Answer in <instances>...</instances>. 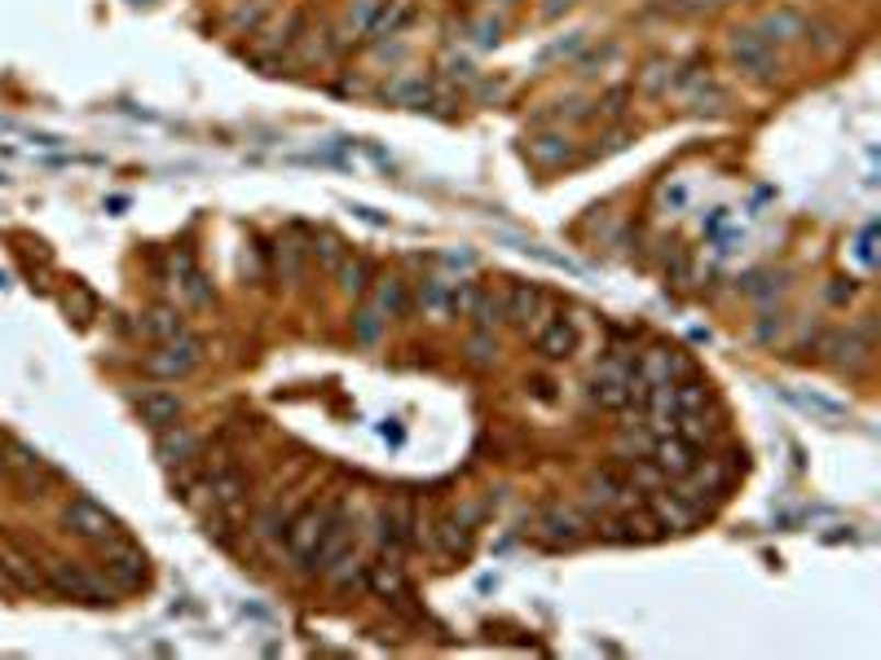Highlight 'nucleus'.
<instances>
[{
    "instance_id": "ddd939ff",
    "label": "nucleus",
    "mask_w": 881,
    "mask_h": 660,
    "mask_svg": "<svg viewBox=\"0 0 881 660\" xmlns=\"http://www.w3.org/2000/svg\"><path fill=\"white\" fill-rule=\"evenodd\" d=\"M806 14L802 10H793V5H776L771 14H763V23L754 27L771 49H780V45H798L802 36H806Z\"/></svg>"
},
{
    "instance_id": "72a5a7b5",
    "label": "nucleus",
    "mask_w": 881,
    "mask_h": 660,
    "mask_svg": "<svg viewBox=\"0 0 881 660\" xmlns=\"http://www.w3.org/2000/svg\"><path fill=\"white\" fill-rule=\"evenodd\" d=\"M776 286H780V282H776ZM776 286H771V273H749L741 291H745V295H771Z\"/></svg>"
},
{
    "instance_id": "b1692460",
    "label": "nucleus",
    "mask_w": 881,
    "mask_h": 660,
    "mask_svg": "<svg viewBox=\"0 0 881 660\" xmlns=\"http://www.w3.org/2000/svg\"><path fill=\"white\" fill-rule=\"evenodd\" d=\"M194 454H199V441H194L190 432H181V428H168V432L159 436V458H163L168 467H185Z\"/></svg>"
},
{
    "instance_id": "6ab92c4d",
    "label": "nucleus",
    "mask_w": 881,
    "mask_h": 660,
    "mask_svg": "<svg viewBox=\"0 0 881 660\" xmlns=\"http://www.w3.org/2000/svg\"><path fill=\"white\" fill-rule=\"evenodd\" d=\"M384 98H393V102H402V106H410V111H423V106L437 102V84L423 80V76H406V80H397L393 89H384Z\"/></svg>"
},
{
    "instance_id": "0eeeda50",
    "label": "nucleus",
    "mask_w": 881,
    "mask_h": 660,
    "mask_svg": "<svg viewBox=\"0 0 881 660\" xmlns=\"http://www.w3.org/2000/svg\"><path fill=\"white\" fill-rule=\"evenodd\" d=\"M662 533L666 528L653 520V511H635V507H622L600 524V537L605 542H622V546H644V542H657Z\"/></svg>"
},
{
    "instance_id": "423d86ee",
    "label": "nucleus",
    "mask_w": 881,
    "mask_h": 660,
    "mask_svg": "<svg viewBox=\"0 0 881 660\" xmlns=\"http://www.w3.org/2000/svg\"><path fill=\"white\" fill-rule=\"evenodd\" d=\"M199 362H203V344L181 330V335H172V340L159 344V353L146 357V371L159 375V379H185Z\"/></svg>"
},
{
    "instance_id": "f8f14e48",
    "label": "nucleus",
    "mask_w": 881,
    "mask_h": 660,
    "mask_svg": "<svg viewBox=\"0 0 881 660\" xmlns=\"http://www.w3.org/2000/svg\"><path fill=\"white\" fill-rule=\"evenodd\" d=\"M415 528H419V520H415V511L406 502H388L384 507V515H380V542H384L388 559H402L415 546Z\"/></svg>"
},
{
    "instance_id": "4468645a",
    "label": "nucleus",
    "mask_w": 881,
    "mask_h": 660,
    "mask_svg": "<svg viewBox=\"0 0 881 660\" xmlns=\"http://www.w3.org/2000/svg\"><path fill=\"white\" fill-rule=\"evenodd\" d=\"M591 498H596L600 507H613V511H622V507H635V498H640V485L631 480V471L605 467V471H596V476H591Z\"/></svg>"
},
{
    "instance_id": "c9c22d12",
    "label": "nucleus",
    "mask_w": 881,
    "mask_h": 660,
    "mask_svg": "<svg viewBox=\"0 0 881 660\" xmlns=\"http://www.w3.org/2000/svg\"><path fill=\"white\" fill-rule=\"evenodd\" d=\"M498 32H502V27H498V23H481V27H476V45H481V49H489V45H498Z\"/></svg>"
},
{
    "instance_id": "f257e3e1",
    "label": "nucleus",
    "mask_w": 881,
    "mask_h": 660,
    "mask_svg": "<svg viewBox=\"0 0 881 660\" xmlns=\"http://www.w3.org/2000/svg\"><path fill=\"white\" fill-rule=\"evenodd\" d=\"M727 49H732V62L745 76H754L758 84H776L780 80V58H776V49L754 27H736L732 41H727Z\"/></svg>"
},
{
    "instance_id": "2eb2a0df",
    "label": "nucleus",
    "mask_w": 881,
    "mask_h": 660,
    "mask_svg": "<svg viewBox=\"0 0 881 660\" xmlns=\"http://www.w3.org/2000/svg\"><path fill=\"white\" fill-rule=\"evenodd\" d=\"M137 414H142V423H150L155 432H168V428L181 423V397H177V392H163V388H150V392L137 397Z\"/></svg>"
},
{
    "instance_id": "a19ab883",
    "label": "nucleus",
    "mask_w": 881,
    "mask_h": 660,
    "mask_svg": "<svg viewBox=\"0 0 881 660\" xmlns=\"http://www.w3.org/2000/svg\"><path fill=\"white\" fill-rule=\"evenodd\" d=\"M0 445H5V441H0Z\"/></svg>"
},
{
    "instance_id": "a211bd4d",
    "label": "nucleus",
    "mask_w": 881,
    "mask_h": 660,
    "mask_svg": "<svg viewBox=\"0 0 881 660\" xmlns=\"http://www.w3.org/2000/svg\"><path fill=\"white\" fill-rule=\"evenodd\" d=\"M410 19H415V0H388V5L375 10L371 27H366V45H384V41H393L402 27H410Z\"/></svg>"
},
{
    "instance_id": "393cba45",
    "label": "nucleus",
    "mask_w": 881,
    "mask_h": 660,
    "mask_svg": "<svg viewBox=\"0 0 881 660\" xmlns=\"http://www.w3.org/2000/svg\"><path fill=\"white\" fill-rule=\"evenodd\" d=\"M336 277H340L345 295H366V286H371V260L366 255H345L336 264Z\"/></svg>"
},
{
    "instance_id": "f03ea898",
    "label": "nucleus",
    "mask_w": 881,
    "mask_h": 660,
    "mask_svg": "<svg viewBox=\"0 0 881 660\" xmlns=\"http://www.w3.org/2000/svg\"><path fill=\"white\" fill-rule=\"evenodd\" d=\"M63 524H67V533H76V537H84V542H98V546H106V542L120 537V520H115L102 502H93V498H84V493H76V498L63 507Z\"/></svg>"
},
{
    "instance_id": "412c9836",
    "label": "nucleus",
    "mask_w": 881,
    "mask_h": 660,
    "mask_svg": "<svg viewBox=\"0 0 881 660\" xmlns=\"http://www.w3.org/2000/svg\"><path fill=\"white\" fill-rule=\"evenodd\" d=\"M432 542H437V550H441V555L459 559V555H467V550H472V528H463V524H459V515H441V520H437V528H432Z\"/></svg>"
},
{
    "instance_id": "39448f33",
    "label": "nucleus",
    "mask_w": 881,
    "mask_h": 660,
    "mask_svg": "<svg viewBox=\"0 0 881 660\" xmlns=\"http://www.w3.org/2000/svg\"><path fill=\"white\" fill-rule=\"evenodd\" d=\"M331 511H336V507H327V502L318 507V502H314V507H305L296 520L286 524V555L296 559V564L309 568V555L318 550V542H323V533H327V524H331Z\"/></svg>"
},
{
    "instance_id": "c85d7f7f",
    "label": "nucleus",
    "mask_w": 881,
    "mask_h": 660,
    "mask_svg": "<svg viewBox=\"0 0 881 660\" xmlns=\"http://www.w3.org/2000/svg\"><path fill=\"white\" fill-rule=\"evenodd\" d=\"M384 326H388V317H384V312H380V308H375V304L366 299V304L358 308V317H353V335H358L362 344H375Z\"/></svg>"
},
{
    "instance_id": "4be33fe9",
    "label": "nucleus",
    "mask_w": 881,
    "mask_h": 660,
    "mask_svg": "<svg viewBox=\"0 0 881 660\" xmlns=\"http://www.w3.org/2000/svg\"><path fill=\"white\" fill-rule=\"evenodd\" d=\"M366 581H371V590H375V594H384V599H393V603L410 599V585H406V577H402L397 559H384V564H375V568L366 572Z\"/></svg>"
},
{
    "instance_id": "58836bf2",
    "label": "nucleus",
    "mask_w": 881,
    "mask_h": 660,
    "mask_svg": "<svg viewBox=\"0 0 881 660\" xmlns=\"http://www.w3.org/2000/svg\"><path fill=\"white\" fill-rule=\"evenodd\" d=\"M10 471V458H5V450H0V476H5Z\"/></svg>"
},
{
    "instance_id": "1a4fd4ad",
    "label": "nucleus",
    "mask_w": 881,
    "mask_h": 660,
    "mask_svg": "<svg viewBox=\"0 0 881 660\" xmlns=\"http://www.w3.org/2000/svg\"><path fill=\"white\" fill-rule=\"evenodd\" d=\"M546 308H551V299H546V291L533 286V282H516V286L507 291V299H502V317H507L516 330L538 326V321L546 317Z\"/></svg>"
},
{
    "instance_id": "f704fd0d",
    "label": "nucleus",
    "mask_w": 881,
    "mask_h": 660,
    "mask_svg": "<svg viewBox=\"0 0 881 660\" xmlns=\"http://www.w3.org/2000/svg\"><path fill=\"white\" fill-rule=\"evenodd\" d=\"M802 410H815V414H824V419H842V410L837 406H828V401H820V397H793Z\"/></svg>"
},
{
    "instance_id": "c756f323",
    "label": "nucleus",
    "mask_w": 881,
    "mask_h": 660,
    "mask_svg": "<svg viewBox=\"0 0 881 660\" xmlns=\"http://www.w3.org/2000/svg\"><path fill=\"white\" fill-rule=\"evenodd\" d=\"M467 317L481 326V330H489L498 317H502V304L489 295V291H476V299H472V308H467Z\"/></svg>"
},
{
    "instance_id": "e433bc0d",
    "label": "nucleus",
    "mask_w": 881,
    "mask_h": 660,
    "mask_svg": "<svg viewBox=\"0 0 881 660\" xmlns=\"http://www.w3.org/2000/svg\"><path fill=\"white\" fill-rule=\"evenodd\" d=\"M573 5H577V0H546V5H542V19L551 23V19H560L564 10H573Z\"/></svg>"
},
{
    "instance_id": "5701e85b",
    "label": "nucleus",
    "mask_w": 881,
    "mask_h": 660,
    "mask_svg": "<svg viewBox=\"0 0 881 660\" xmlns=\"http://www.w3.org/2000/svg\"><path fill=\"white\" fill-rule=\"evenodd\" d=\"M371 304L393 321V317H406V308H410V291H406V282L402 277H380V286H375V295H371Z\"/></svg>"
},
{
    "instance_id": "dca6fc26",
    "label": "nucleus",
    "mask_w": 881,
    "mask_h": 660,
    "mask_svg": "<svg viewBox=\"0 0 881 660\" xmlns=\"http://www.w3.org/2000/svg\"><path fill=\"white\" fill-rule=\"evenodd\" d=\"M581 533H586V524H581V515L568 511V507H551V511L538 520V537H542L546 546H577Z\"/></svg>"
},
{
    "instance_id": "cd10ccee",
    "label": "nucleus",
    "mask_w": 881,
    "mask_h": 660,
    "mask_svg": "<svg viewBox=\"0 0 881 660\" xmlns=\"http://www.w3.org/2000/svg\"><path fill=\"white\" fill-rule=\"evenodd\" d=\"M670 76H675V62H670V58H653V62L640 71L644 98H666V93H670Z\"/></svg>"
},
{
    "instance_id": "ea45409f",
    "label": "nucleus",
    "mask_w": 881,
    "mask_h": 660,
    "mask_svg": "<svg viewBox=\"0 0 881 660\" xmlns=\"http://www.w3.org/2000/svg\"><path fill=\"white\" fill-rule=\"evenodd\" d=\"M507 5H516V0H507Z\"/></svg>"
},
{
    "instance_id": "473e14b6",
    "label": "nucleus",
    "mask_w": 881,
    "mask_h": 660,
    "mask_svg": "<svg viewBox=\"0 0 881 660\" xmlns=\"http://www.w3.org/2000/svg\"><path fill=\"white\" fill-rule=\"evenodd\" d=\"M494 353H498V349H494V340H489V330H481V335H472V362H476V366H489V362H494Z\"/></svg>"
},
{
    "instance_id": "bb28decb",
    "label": "nucleus",
    "mask_w": 881,
    "mask_h": 660,
    "mask_svg": "<svg viewBox=\"0 0 881 660\" xmlns=\"http://www.w3.org/2000/svg\"><path fill=\"white\" fill-rule=\"evenodd\" d=\"M5 454H10V467H19L27 480H36V476H41V480H54V467H49V463H45V458H41L32 445H19V441H10V450H5Z\"/></svg>"
},
{
    "instance_id": "4c0bfd02",
    "label": "nucleus",
    "mask_w": 881,
    "mask_h": 660,
    "mask_svg": "<svg viewBox=\"0 0 881 660\" xmlns=\"http://www.w3.org/2000/svg\"><path fill=\"white\" fill-rule=\"evenodd\" d=\"M10 585H14V581H10V572H5V564H0V594H5V590H10Z\"/></svg>"
},
{
    "instance_id": "20e7f679",
    "label": "nucleus",
    "mask_w": 881,
    "mask_h": 660,
    "mask_svg": "<svg viewBox=\"0 0 881 660\" xmlns=\"http://www.w3.org/2000/svg\"><path fill=\"white\" fill-rule=\"evenodd\" d=\"M648 463L666 476V480H684L692 467H701V445L688 441L684 432H662L648 445Z\"/></svg>"
},
{
    "instance_id": "7c9ffc66",
    "label": "nucleus",
    "mask_w": 881,
    "mask_h": 660,
    "mask_svg": "<svg viewBox=\"0 0 881 660\" xmlns=\"http://www.w3.org/2000/svg\"><path fill=\"white\" fill-rule=\"evenodd\" d=\"M727 0H666V14H675V19H697V14H714V10H723Z\"/></svg>"
},
{
    "instance_id": "aec40b11",
    "label": "nucleus",
    "mask_w": 881,
    "mask_h": 660,
    "mask_svg": "<svg viewBox=\"0 0 881 660\" xmlns=\"http://www.w3.org/2000/svg\"><path fill=\"white\" fill-rule=\"evenodd\" d=\"M524 150H529V159H533L538 168H560V163L573 159V146H568L564 133H542V137H533Z\"/></svg>"
},
{
    "instance_id": "a878e982",
    "label": "nucleus",
    "mask_w": 881,
    "mask_h": 660,
    "mask_svg": "<svg viewBox=\"0 0 881 660\" xmlns=\"http://www.w3.org/2000/svg\"><path fill=\"white\" fill-rule=\"evenodd\" d=\"M181 330H185V321H181V312L177 308H168V304H159V308H150L146 312V335L150 340H172V335H181Z\"/></svg>"
},
{
    "instance_id": "f3484780",
    "label": "nucleus",
    "mask_w": 881,
    "mask_h": 660,
    "mask_svg": "<svg viewBox=\"0 0 881 660\" xmlns=\"http://www.w3.org/2000/svg\"><path fill=\"white\" fill-rule=\"evenodd\" d=\"M207 493H212V502L225 507V511L238 507L242 493H247V471L234 467V463H212V471H207Z\"/></svg>"
},
{
    "instance_id": "9d476101",
    "label": "nucleus",
    "mask_w": 881,
    "mask_h": 660,
    "mask_svg": "<svg viewBox=\"0 0 881 660\" xmlns=\"http://www.w3.org/2000/svg\"><path fill=\"white\" fill-rule=\"evenodd\" d=\"M533 349H538L546 362H568V357L577 353V326H573V317H564V312H551V317L538 326Z\"/></svg>"
},
{
    "instance_id": "2f4dec72",
    "label": "nucleus",
    "mask_w": 881,
    "mask_h": 660,
    "mask_svg": "<svg viewBox=\"0 0 881 660\" xmlns=\"http://www.w3.org/2000/svg\"><path fill=\"white\" fill-rule=\"evenodd\" d=\"M626 102H631V89L618 84V89L605 93V102H596V106H600L596 115H600V120H622V115H626Z\"/></svg>"
},
{
    "instance_id": "9b49d317",
    "label": "nucleus",
    "mask_w": 881,
    "mask_h": 660,
    "mask_svg": "<svg viewBox=\"0 0 881 660\" xmlns=\"http://www.w3.org/2000/svg\"><path fill=\"white\" fill-rule=\"evenodd\" d=\"M648 511H653V520H657L662 528H692V524H697V520H701L710 507H705V502H697V498H688L684 489H670V493H662V489H657Z\"/></svg>"
},
{
    "instance_id": "7ed1b4c3",
    "label": "nucleus",
    "mask_w": 881,
    "mask_h": 660,
    "mask_svg": "<svg viewBox=\"0 0 881 660\" xmlns=\"http://www.w3.org/2000/svg\"><path fill=\"white\" fill-rule=\"evenodd\" d=\"M98 577L111 590H142L146 585V555L133 542L115 537V542H106V550L98 559Z\"/></svg>"
},
{
    "instance_id": "6e6552de",
    "label": "nucleus",
    "mask_w": 881,
    "mask_h": 660,
    "mask_svg": "<svg viewBox=\"0 0 881 660\" xmlns=\"http://www.w3.org/2000/svg\"><path fill=\"white\" fill-rule=\"evenodd\" d=\"M49 585H54L58 594L80 599V603H111V594H115L102 577L84 572L80 564H49Z\"/></svg>"
}]
</instances>
